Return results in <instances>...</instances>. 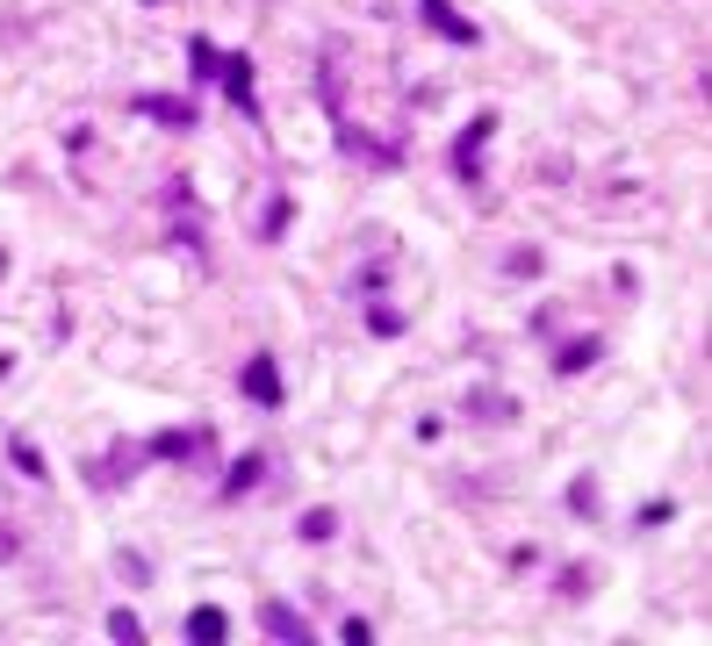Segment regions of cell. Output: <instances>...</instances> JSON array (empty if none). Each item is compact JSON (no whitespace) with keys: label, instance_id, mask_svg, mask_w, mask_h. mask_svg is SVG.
<instances>
[{"label":"cell","instance_id":"18","mask_svg":"<svg viewBox=\"0 0 712 646\" xmlns=\"http://www.w3.org/2000/svg\"><path fill=\"white\" fill-rule=\"evenodd\" d=\"M368 331H374V337H397L403 316H397V310H368Z\"/></svg>","mask_w":712,"mask_h":646},{"label":"cell","instance_id":"4","mask_svg":"<svg viewBox=\"0 0 712 646\" xmlns=\"http://www.w3.org/2000/svg\"><path fill=\"white\" fill-rule=\"evenodd\" d=\"M138 467H144V445H109V460L94 467V488H123V482H138Z\"/></svg>","mask_w":712,"mask_h":646},{"label":"cell","instance_id":"6","mask_svg":"<svg viewBox=\"0 0 712 646\" xmlns=\"http://www.w3.org/2000/svg\"><path fill=\"white\" fill-rule=\"evenodd\" d=\"M418 22H425V29H439L447 43H475V22H461V14H453L447 0H418Z\"/></svg>","mask_w":712,"mask_h":646},{"label":"cell","instance_id":"16","mask_svg":"<svg viewBox=\"0 0 712 646\" xmlns=\"http://www.w3.org/2000/svg\"><path fill=\"white\" fill-rule=\"evenodd\" d=\"M569 511L575 517H598V482H569Z\"/></svg>","mask_w":712,"mask_h":646},{"label":"cell","instance_id":"3","mask_svg":"<svg viewBox=\"0 0 712 646\" xmlns=\"http://www.w3.org/2000/svg\"><path fill=\"white\" fill-rule=\"evenodd\" d=\"M260 633H274V639H288V646H310V618H302V610H288L281 596H267V604H260Z\"/></svg>","mask_w":712,"mask_h":646},{"label":"cell","instance_id":"8","mask_svg":"<svg viewBox=\"0 0 712 646\" xmlns=\"http://www.w3.org/2000/svg\"><path fill=\"white\" fill-rule=\"evenodd\" d=\"M217 80L231 87V101L245 108V115H260V101H252V58H223V65H217Z\"/></svg>","mask_w":712,"mask_h":646},{"label":"cell","instance_id":"9","mask_svg":"<svg viewBox=\"0 0 712 646\" xmlns=\"http://www.w3.org/2000/svg\"><path fill=\"white\" fill-rule=\"evenodd\" d=\"M188 639H194V646H223V639H231V618H223L217 604L188 610Z\"/></svg>","mask_w":712,"mask_h":646},{"label":"cell","instance_id":"19","mask_svg":"<svg viewBox=\"0 0 712 646\" xmlns=\"http://www.w3.org/2000/svg\"><path fill=\"white\" fill-rule=\"evenodd\" d=\"M339 639H345V646H368V639H374V625H368V618H345V625H339Z\"/></svg>","mask_w":712,"mask_h":646},{"label":"cell","instance_id":"1","mask_svg":"<svg viewBox=\"0 0 712 646\" xmlns=\"http://www.w3.org/2000/svg\"><path fill=\"white\" fill-rule=\"evenodd\" d=\"M238 388H245L260 410H281V366L267 360V352H252V360L238 366Z\"/></svg>","mask_w":712,"mask_h":646},{"label":"cell","instance_id":"7","mask_svg":"<svg viewBox=\"0 0 712 646\" xmlns=\"http://www.w3.org/2000/svg\"><path fill=\"white\" fill-rule=\"evenodd\" d=\"M144 453L151 460H194V453H209V431H159Z\"/></svg>","mask_w":712,"mask_h":646},{"label":"cell","instance_id":"14","mask_svg":"<svg viewBox=\"0 0 712 646\" xmlns=\"http://www.w3.org/2000/svg\"><path fill=\"white\" fill-rule=\"evenodd\" d=\"M188 65H194V80H217V65H223V58H217V43H209V37H194V43H188Z\"/></svg>","mask_w":712,"mask_h":646},{"label":"cell","instance_id":"20","mask_svg":"<svg viewBox=\"0 0 712 646\" xmlns=\"http://www.w3.org/2000/svg\"><path fill=\"white\" fill-rule=\"evenodd\" d=\"M14 546H22V538H14L8 525H0V567H8V561H14Z\"/></svg>","mask_w":712,"mask_h":646},{"label":"cell","instance_id":"12","mask_svg":"<svg viewBox=\"0 0 712 646\" xmlns=\"http://www.w3.org/2000/svg\"><path fill=\"white\" fill-rule=\"evenodd\" d=\"M302 546H324V538H339V511H302Z\"/></svg>","mask_w":712,"mask_h":646},{"label":"cell","instance_id":"17","mask_svg":"<svg viewBox=\"0 0 712 646\" xmlns=\"http://www.w3.org/2000/svg\"><path fill=\"white\" fill-rule=\"evenodd\" d=\"M14 467H22L29 482H51V474H43V453H37V445H14Z\"/></svg>","mask_w":712,"mask_h":646},{"label":"cell","instance_id":"2","mask_svg":"<svg viewBox=\"0 0 712 646\" xmlns=\"http://www.w3.org/2000/svg\"><path fill=\"white\" fill-rule=\"evenodd\" d=\"M490 137H497V115L482 108V115L461 130V144H453V173L461 180H482V144H490Z\"/></svg>","mask_w":712,"mask_h":646},{"label":"cell","instance_id":"15","mask_svg":"<svg viewBox=\"0 0 712 646\" xmlns=\"http://www.w3.org/2000/svg\"><path fill=\"white\" fill-rule=\"evenodd\" d=\"M109 639H123V646H144V625L130 618V610H109Z\"/></svg>","mask_w":712,"mask_h":646},{"label":"cell","instance_id":"10","mask_svg":"<svg viewBox=\"0 0 712 646\" xmlns=\"http://www.w3.org/2000/svg\"><path fill=\"white\" fill-rule=\"evenodd\" d=\"M468 417H482V424H511V417H519V403H511V395H497V388H475V395H468Z\"/></svg>","mask_w":712,"mask_h":646},{"label":"cell","instance_id":"11","mask_svg":"<svg viewBox=\"0 0 712 646\" xmlns=\"http://www.w3.org/2000/svg\"><path fill=\"white\" fill-rule=\"evenodd\" d=\"M598 360H604L598 337H575V345H562V360H554V366H562V374H590Z\"/></svg>","mask_w":712,"mask_h":646},{"label":"cell","instance_id":"13","mask_svg":"<svg viewBox=\"0 0 712 646\" xmlns=\"http://www.w3.org/2000/svg\"><path fill=\"white\" fill-rule=\"evenodd\" d=\"M260 474H267V460H260V453H245V460L231 467V482H223V496H245V488H260Z\"/></svg>","mask_w":712,"mask_h":646},{"label":"cell","instance_id":"5","mask_svg":"<svg viewBox=\"0 0 712 646\" xmlns=\"http://www.w3.org/2000/svg\"><path fill=\"white\" fill-rule=\"evenodd\" d=\"M130 108L151 115V122H166V130H194V101H180V94H138Z\"/></svg>","mask_w":712,"mask_h":646}]
</instances>
